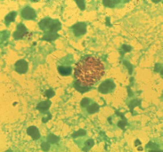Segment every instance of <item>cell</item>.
Segmentation results:
<instances>
[{"mask_svg": "<svg viewBox=\"0 0 163 152\" xmlns=\"http://www.w3.org/2000/svg\"><path fill=\"white\" fill-rule=\"evenodd\" d=\"M105 74V67L100 59L89 56L79 61L75 68L74 76L83 86H92Z\"/></svg>", "mask_w": 163, "mask_h": 152, "instance_id": "6da1fadb", "label": "cell"}, {"mask_svg": "<svg viewBox=\"0 0 163 152\" xmlns=\"http://www.w3.org/2000/svg\"><path fill=\"white\" fill-rule=\"evenodd\" d=\"M39 27L44 32H47V34L45 35L43 39L51 41L54 40L58 37V34L56 32L61 29V24L57 20H53L49 18L44 19L39 23Z\"/></svg>", "mask_w": 163, "mask_h": 152, "instance_id": "7a4b0ae2", "label": "cell"}, {"mask_svg": "<svg viewBox=\"0 0 163 152\" xmlns=\"http://www.w3.org/2000/svg\"><path fill=\"white\" fill-rule=\"evenodd\" d=\"M115 87L114 82L111 80H106V81L102 82L100 86L98 87V91L102 94H107L112 91Z\"/></svg>", "mask_w": 163, "mask_h": 152, "instance_id": "3957f363", "label": "cell"}, {"mask_svg": "<svg viewBox=\"0 0 163 152\" xmlns=\"http://www.w3.org/2000/svg\"><path fill=\"white\" fill-rule=\"evenodd\" d=\"M28 69V64L25 60H19L15 64V71L19 74H25Z\"/></svg>", "mask_w": 163, "mask_h": 152, "instance_id": "277c9868", "label": "cell"}, {"mask_svg": "<svg viewBox=\"0 0 163 152\" xmlns=\"http://www.w3.org/2000/svg\"><path fill=\"white\" fill-rule=\"evenodd\" d=\"M86 25L84 23H78L75 25L73 27L74 33L76 36H80L81 35L85 34L87 31Z\"/></svg>", "mask_w": 163, "mask_h": 152, "instance_id": "5b68a950", "label": "cell"}, {"mask_svg": "<svg viewBox=\"0 0 163 152\" xmlns=\"http://www.w3.org/2000/svg\"><path fill=\"white\" fill-rule=\"evenodd\" d=\"M21 16L26 19H33L36 17L35 11L30 7H26L21 12Z\"/></svg>", "mask_w": 163, "mask_h": 152, "instance_id": "8992f818", "label": "cell"}, {"mask_svg": "<svg viewBox=\"0 0 163 152\" xmlns=\"http://www.w3.org/2000/svg\"><path fill=\"white\" fill-rule=\"evenodd\" d=\"M27 32L26 27L24 26L23 24H20V25H18L17 30L14 32L13 36L16 39H21L24 36L27 34Z\"/></svg>", "mask_w": 163, "mask_h": 152, "instance_id": "52a82bcc", "label": "cell"}, {"mask_svg": "<svg viewBox=\"0 0 163 152\" xmlns=\"http://www.w3.org/2000/svg\"><path fill=\"white\" fill-rule=\"evenodd\" d=\"M27 133L35 140L40 138V134H39V130L37 129V127L34 126L29 127L27 130Z\"/></svg>", "mask_w": 163, "mask_h": 152, "instance_id": "ba28073f", "label": "cell"}, {"mask_svg": "<svg viewBox=\"0 0 163 152\" xmlns=\"http://www.w3.org/2000/svg\"><path fill=\"white\" fill-rule=\"evenodd\" d=\"M57 69L59 74L63 76L70 75L72 73V70L71 67H64V66H59Z\"/></svg>", "mask_w": 163, "mask_h": 152, "instance_id": "9c48e42d", "label": "cell"}, {"mask_svg": "<svg viewBox=\"0 0 163 152\" xmlns=\"http://www.w3.org/2000/svg\"><path fill=\"white\" fill-rule=\"evenodd\" d=\"M51 105V102L49 101H44L41 103H39L38 105L37 106V109L40 110L41 112H44L49 109Z\"/></svg>", "mask_w": 163, "mask_h": 152, "instance_id": "30bf717a", "label": "cell"}, {"mask_svg": "<svg viewBox=\"0 0 163 152\" xmlns=\"http://www.w3.org/2000/svg\"><path fill=\"white\" fill-rule=\"evenodd\" d=\"M17 13L16 12H11L10 14H8L5 18V23L6 25H8L12 21H14L16 16Z\"/></svg>", "mask_w": 163, "mask_h": 152, "instance_id": "8fae6325", "label": "cell"}, {"mask_svg": "<svg viewBox=\"0 0 163 152\" xmlns=\"http://www.w3.org/2000/svg\"><path fill=\"white\" fill-rule=\"evenodd\" d=\"M99 106L96 104V103H94V104H92L88 107V108H87V112H88L89 114H94L97 112Z\"/></svg>", "mask_w": 163, "mask_h": 152, "instance_id": "7c38bea8", "label": "cell"}, {"mask_svg": "<svg viewBox=\"0 0 163 152\" xmlns=\"http://www.w3.org/2000/svg\"><path fill=\"white\" fill-rule=\"evenodd\" d=\"M47 140H48V141L49 142L55 143L59 140V138L57 137H56V136L50 134L48 136V137H47Z\"/></svg>", "mask_w": 163, "mask_h": 152, "instance_id": "4fadbf2b", "label": "cell"}, {"mask_svg": "<svg viewBox=\"0 0 163 152\" xmlns=\"http://www.w3.org/2000/svg\"><path fill=\"white\" fill-rule=\"evenodd\" d=\"M117 2L118 1H103V4H104L105 6L110 7V8L113 7L115 5V4H116Z\"/></svg>", "mask_w": 163, "mask_h": 152, "instance_id": "5bb4252c", "label": "cell"}, {"mask_svg": "<svg viewBox=\"0 0 163 152\" xmlns=\"http://www.w3.org/2000/svg\"><path fill=\"white\" fill-rule=\"evenodd\" d=\"M93 145H94V142H93V140H92V139L88 140H87L85 143V147L88 148L89 149H90V148H92L93 146Z\"/></svg>", "mask_w": 163, "mask_h": 152, "instance_id": "9a60e30c", "label": "cell"}, {"mask_svg": "<svg viewBox=\"0 0 163 152\" xmlns=\"http://www.w3.org/2000/svg\"><path fill=\"white\" fill-rule=\"evenodd\" d=\"M86 134V131L83 130H80L79 131H78L77 132L75 133L72 135V137H78V136H82V135H85Z\"/></svg>", "mask_w": 163, "mask_h": 152, "instance_id": "2e32d148", "label": "cell"}, {"mask_svg": "<svg viewBox=\"0 0 163 152\" xmlns=\"http://www.w3.org/2000/svg\"><path fill=\"white\" fill-rule=\"evenodd\" d=\"M54 95H55V92L52 89H49V90H47L46 91V95L48 98H50L52 97H53Z\"/></svg>", "mask_w": 163, "mask_h": 152, "instance_id": "e0dca14e", "label": "cell"}, {"mask_svg": "<svg viewBox=\"0 0 163 152\" xmlns=\"http://www.w3.org/2000/svg\"><path fill=\"white\" fill-rule=\"evenodd\" d=\"M90 103V101L88 99H87V98H85V99H83L82 101H81V106L83 107H86L87 105H89V103Z\"/></svg>", "mask_w": 163, "mask_h": 152, "instance_id": "ac0fdd59", "label": "cell"}, {"mask_svg": "<svg viewBox=\"0 0 163 152\" xmlns=\"http://www.w3.org/2000/svg\"><path fill=\"white\" fill-rule=\"evenodd\" d=\"M77 3L78 7L80 8L81 10H84L85 9V3L83 1H75Z\"/></svg>", "mask_w": 163, "mask_h": 152, "instance_id": "d6986e66", "label": "cell"}, {"mask_svg": "<svg viewBox=\"0 0 163 152\" xmlns=\"http://www.w3.org/2000/svg\"><path fill=\"white\" fill-rule=\"evenodd\" d=\"M41 147H42V149L44 151H47V150L49 149L50 145H49L48 143H43L42 145H41Z\"/></svg>", "mask_w": 163, "mask_h": 152, "instance_id": "ffe728a7", "label": "cell"}]
</instances>
